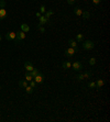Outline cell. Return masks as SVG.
Here are the masks:
<instances>
[{"label": "cell", "mask_w": 110, "mask_h": 122, "mask_svg": "<svg viewBox=\"0 0 110 122\" xmlns=\"http://www.w3.org/2000/svg\"><path fill=\"white\" fill-rule=\"evenodd\" d=\"M95 47V43L93 42V41H83V48L84 50H86V51H91L93 48Z\"/></svg>", "instance_id": "1"}, {"label": "cell", "mask_w": 110, "mask_h": 122, "mask_svg": "<svg viewBox=\"0 0 110 122\" xmlns=\"http://www.w3.org/2000/svg\"><path fill=\"white\" fill-rule=\"evenodd\" d=\"M77 52H78V48H74V47H70V46H68V48L65 50V56L72 57V56H74L75 53H77Z\"/></svg>", "instance_id": "2"}, {"label": "cell", "mask_w": 110, "mask_h": 122, "mask_svg": "<svg viewBox=\"0 0 110 122\" xmlns=\"http://www.w3.org/2000/svg\"><path fill=\"white\" fill-rule=\"evenodd\" d=\"M25 39V33H24L23 31H18V32H15V40H17V42L20 44V42L22 40H24Z\"/></svg>", "instance_id": "3"}, {"label": "cell", "mask_w": 110, "mask_h": 122, "mask_svg": "<svg viewBox=\"0 0 110 122\" xmlns=\"http://www.w3.org/2000/svg\"><path fill=\"white\" fill-rule=\"evenodd\" d=\"M72 68L74 69V71H80L81 69H83V64H81V62L76 61V62H74L72 64Z\"/></svg>", "instance_id": "4"}, {"label": "cell", "mask_w": 110, "mask_h": 122, "mask_svg": "<svg viewBox=\"0 0 110 122\" xmlns=\"http://www.w3.org/2000/svg\"><path fill=\"white\" fill-rule=\"evenodd\" d=\"M39 24H41V25H45V24H50V19L49 18H45L44 15H42L41 14V17L39 18Z\"/></svg>", "instance_id": "5"}, {"label": "cell", "mask_w": 110, "mask_h": 122, "mask_svg": "<svg viewBox=\"0 0 110 122\" xmlns=\"http://www.w3.org/2000/svg\"><path fill=\"white\" fill-rule=\"evenodd\" d=\"M33 80H34L36 84H42V82L44 81V75L40 73V74H38L34 78H33Z\"/></svg>", "instance_id": "6"}, {"label": "cell", "mask_w": 110, "mask_h": 122, "mask_svg": "<svg viewBox=\"0 0 110 122\" xmlns=\"http://www.w3.org/2000/svg\"><path fill=\"white\" fill-rule=\"evenodd\" d=\"M6 39H7V41H13V40H15V32H12V31L7 32Z\"/></svg>", "instance_id": "7"}, {"label": "cell", "mask_w": 110, "mask_h": 122, "mask_svg": "<svg viewBox=\"0 0 110 122\" xmlns=\"http://www.w3.org/2000/svg\"><path fill=\"white\" fill-rule=\"evenodd\" d=\"M33 68L34 67H33L31 62H24V69H25L26 71H31Z\"/></svg>", "instance_id": "8"}, {"label": "cell", "mask_w": 110, "mask_h": 122, "mask_svg": "<svg viewBox=\"0 0 110 122\" xmlns=\"http://www.w3.org/2000/svg\"><path fill=\"white\" fill-rule=\"evenodd\" d=\"M7 17V10L6 8H0V21H2Z\"/></svg>", "instance_id": "9"}, {"label": "cell", "mask_w": 110, "mask_h": 122, "mask_svg": "<svg viewBox=\"0 0 110 122\" xmlns=\"http://www.w3.org/2000/svg\"><path fill=\"white\" fill-rule=\"evenodd\" d=\"M104 85H105V80L104 79H101V78L97 79V81H96V88H97V89H100Z\"/></svg>", "instance_id": "10"}, {"label": "cell", "mask_w": 110, "mask_h": 122, "mask_svg": "<svg viewBox=\"0 0 110 122\" xmlns=\"http://www.w3.org/2000/svg\"><path fill=\"white\" fill-rule=\"evenodd\" d=\"M68 46H70V47H74V48H78L77 42H76L75 40H73V39L68 40Z\"/></svg>", "instance_id": "11"}, {"label": "cell", "mask_w": 110, "mask_h": 122, "mask_svg": "<svg viewBox=\"0 0 110 122\" xmlns=\"http://www.w3.org/2000/svg\"><path fill=\"white\" fill-rule=\"evenodd\" d=\"M20 30L21 31H23L24 33H26V32L30 31V26L28 25V24H25V23H22V24L20 25Z\"/></svg>", "instance_id": "12"}, {"label": "cell", "mask_w": 110, "mask_h": 122, "mask_svg": "<svg viewBox=\"0 0 110 122\" xmlns=\"http://www.w3.org/2000/svg\"><path fill=\"white\" fill-rule=\"evenodd\" d=\"M62 67H63V69H70V68H72V63L70 62H63Z\"/></svg>", "instance_id": "13"}, {"label": "cell", "mask_w": 110, "mask_h": 122, "mask_svg": "<svg viewBox=\"0 0 110 122\" xmlns=\"http://www.w3.org/2000/svg\"><path fill=\"white\" fill-rule=\"evenodd\" d=\"M74 13H75L77 17H80L81 14H83V10H81L80 8H78V7H76V8H74Z\"/></svg>", "instance_id": "14"}, {"label": "cell", "mask_w": 110, "mask_h": 122, "mask_svg": "<svg viewBox=\"0 0 110 122\" xmlns=\"http://www.w3.org/2000/svg\"><path fill=\"white\" fill-rule=\"evenodd\" d=\"M29 73H30V74H31V76L33 77V78H34V77L36 76V75H38V74H40V71H39L38 68H33V69H32L31 71H29Z\"/></svg>", "instance_id": "15"}, {"label": "cell", "mask_w": 110, "mask_h": 122, "mask_svg": "<svg viewBox=\"0 0 110 122\" xmlns=\"http://www.w3.org/2000/svg\"><path fill=\"white\" fill-rule=\"evenodd\" d=\"M24 78H25V80H26L28 82H30L31 80H33V77L31 76V74H30L29 71H26L25 74H24Z\"/></svg>", "instance_id": "16"}, {"label": "cell", "mask_w": 110, "mask_h": 122, "mask_svg": "<svg viewBox=\"0 0 110 122\" xmlns=\"http://www.w3.org/2000/svg\"><path fill=\"white\" fill-rule=\"evenodd\" d=\"M53 14H54V11H53V10H46V11H45V13H44V17L49 18V19H50Z\"/></svg>", "instance_id": "17"}, {"label": "cell", "mask_w": 110, "mask_h": 122, "mask_svg": "<svg viewBox=\"0 0 110 122\" xmlns=\"http://www.w3.org/2000/svg\"><path fill=\"white\" fill-rule=\"evenodd\" d=\"M81 17H83V19H84V20H88V19L90 18V13L88 11H83Z\"/></svg>", "instance_id": "18"}, {"label": "cell", "mask_w": 110, "mask_h": 122, "mask_svg": "<svg viewBox=\"0 0 110 122\" xmlns=\"http://www.w3.org/2000/svg\"><path fill=\"white\" fill-rule=\"evenodd\" d=\"M28 85H29V82L26 81V80H20L19 81V86H20L21 88H25Z\"/></svg>", "instance_id": "19"}, {"label": "cell", "mask_w": 110, "mask_h": 122, "mask_svg": "<svg viewBox=\"0 0 110 122\" xmlns=\"http://www.w3.org/2000/svg\"><path fill=\"white\" fill-rule=\"evenodd\" d=\"M24 89H25L26 94H28V95H31L32 92H33V89H34V88H33V87H31V86H30V85H28V86H26V87H25V88H24Z\"/></svg>", "instance_id": "20"}, {"label": "cell", "mask_w": 110, "mask_h": 122, "mask_svg": "<svg viewBox=\"0 0 110 122\" xmlns=\"http://www.w3.org/2000/svg\"><path fill=\"white\" fill-rule=\"evenodd\" d=\"M76 39H77V42L78 43H83V41H84V35L81 33H79L76 35Z\"/></svg>", "instance_id": "21"}, {"label": "cell", "mask_w": 110, "mask_h": 122, "mask_svg": "<svg viewBox=\"0 0 110 122\" xmlns=\"http://www.w3.org/2000/svg\"><path fill=\"white\" fill-rule=\"evenodd\" d=\"M88 88L95 89V88H96V82H95V81H90L89 84H88Z\"/></svg>", "instance_id": "22"}, {"label": "cell", "mask_w": 110, "mask_h": 122, "mask_svg": "<svg viewBox=\"0 0 110 122\" xmlns=\"http://www.w3.org/2000/svg\"><path fill=\"white\" fill-rule=\"evenodd\" d=\"M88 63H89V65H95L96 64V58L95 57H91V58H89V61H88Z\"/></svg>", "instance_id": "23"}, {"label": "cell", "mask_w": 110, "mask_h": 122, "mask_svg": "<svg viewBox=\"0 0 110 122\" xmlns=\"http://www.w3.org/2000/svg\"><path fill=\"white\" fill-rule=\"evenodd\" d=\"M38 30L41 32V33H44V32H45V29H44V26L41 25V24H38Z\"/></svg>", "instance_id": "24"}, {"label": "cell", "mask_w": 110, "mask_h": 122, "mask_svg": "<svg viewBox=\"0 0 110 122\" xmlns=\"http://www.w3.org/2000/svg\"><path fill=\"white\" fill-rule=\"evenodd\" d=\"M83 75H84V78H85V79H89L90 76H91V74H90L89 71H86V73H84Z\"/></svg>", "instance_id": "25"}, {"label": "cell", "mask_w": 110, "mask_h": 122, "mask_svg": "<svg viewBox=\"0 0 110 122\" xmlns=\"http://www.w3.org/2000/svg\"><path fill=\"white\" fill-rule=\"evenodd\" d=\"M75 78H76L77 80H84V79H85V78H84V75H83V74H78L77 76L75 77Z\"/></svg>", "instance_id": "26"}, {"label": "cell", "mask_w": 110, "mask_h": 122, "mask_svg": "<svg viewBox=\"0 0 110 122\" xmlns=\"http://www.w3.org/2000/svg\"><path fill=\"white\" fill-rule=\"evenodd\" d=\"M7 2L5 0H0V8H6Z\"/></svg>", "instance_id": "27"}, {"label": "cell", "mask_w": 110, "mask_h": 122, "mask_svg": "<svg viewBox=\"0 0 110 122\" xmlns=\"http://www.w3.org/2000/svg\"><path fill=\"white\" fill-rule=\"evenodd\" d=\"M45 11H46L45 6H44V5H42V6L40 7V12H41V13H45Z\"/></svg>", "instance_id": "28"}, {"label": "cell", "mask_w": 110, "mask_h": 122, "mask_svg": "<svg viewBox=\"0 0 110 122\" xmlns=\"http://www.w3.org/2000/svg\"><path fill=\"white\" fill-rule=\"evenodd\" d=\"M36 85H38V84H36L34 80H31V81H30V86H31V87H33V88H35V87H36Z\"/></svg>", "instance_id": "29"}, {"label": "cell", "mask_w": 110, "mask_h": 122, "mask_svg": "<svg viewBox=\"0 0 110 122\" xmlns=\"http://www.w3.org/2000/svg\"><path fill=\"white\" fill-rule=\"evenodd\" d=\"M101 2V0H93V3L95 5V6H97V5H99V3Z\"/></svg>", "instance_id": "30"}, {"label": "cell", "mask_w": 110, "mask_h": 122, "mask_svg": "<svg viewBox=\"0 0 110 122\" xmlns=\"http://www.w3.org/2000/svg\"><path fill=\"white\" fill-rule=\"evenodd\" d=\"M75 1L76 0H67V3H68V5H74Z\"/></svg>", "instance_id": "31"}, {"label": "cell", "mask_w": 110, "mask_h": 122, "mask_svg": "<svg viewBox=\"0 0 110 122\" xmlns=\"http://www.w3.org/2000/svg\"><path fill=\"white\" fill-rule=\"evenodd\" d=\"M35 15H36L38 18H40L41 17V12H36V13H35Z\"/></svg>", "instance_id": "32"}, {"label": "cell", "mask_w": 110, "mask_h": 122, "mask_svg": "<svg viewBox=\"0 0 110 122\" xmlns=\"http://www.w3.org/2000/svg\"><path fill=\"white\" fill-rule=\"evenodd\" d=\"M2 40V36H1V34H0V41Z\"/></svg>", "instance_id": "33"}, {"label": "cell", "mask_w": 110, "mask_h": 122, "mask_svg": "<svg viewBox=\"0 0 110 122\" xmlns=\"http://www.w3.org/2000/svg\"><path fill=\"white\" fill-rule=\"evenodd\" d=\"M0 87H1V85H0Z\"/></svg>", "instance_id": "34"}]
</instances>
